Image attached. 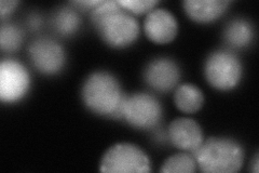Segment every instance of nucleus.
<instances>
[{"mask_svg": "<svg viewBox=\"0 0 259 173\" xmlns=\"http://www.w3.org/2000/svg\"><path fill=\"white\" fill-rule=\"evenodd\" d=\"M91 19L103 40L113 48L126 47L139 37V22L119 2H102L92 9Z\"/></svg>", "mask_w": 259, "mask_h": 173, "instance_id": "obj_1", "label": "nucleus"}, {"mask_svg": "<svg viewBox=\"0 0 259 173\" xmlns=\"http://www.w3.org/2000/svg\"><path fill=\"white\" fill-rule=\"evenodd\" d=\"M83 103L89 110L101 116L122 118L123 93L119 81L107 72H95L87 78L81 90Z\"/></svg>", "mask_w": 259, "mask_h": 173, "instance_id": "obj_2", "label": "nucleus"}, {"mask_svg": "<svg viewBox=\"0 0 259 173\" xmlns=\"http://www.w3.org/2000/svg\"><path fill=\"white\" fill-rule=\"evenodd\" d=\"M192 155L200 169L210 173L237 172L244 158L242 146L226 137H209Z\"/></svg>", "mask_w": 259, "mask_h": 173, "instance_id": "obj_3", "label": "nucleus"}, {"mask_svg": "<svg viewBox=\"0 0 259 173\" xmlns=\"http://www.w3.org/2000/svg\"><path fill=\"white\" fill-rule=\"evenodd\" d=\"M204 74L209 85L227 91L237 87L242 76V64L230 51H216L205 62Z\"/></svg>", "mask_w": 259, "mask_h": 173, "instance_id": "obj_4", "label": "nucleus"}, {"mask_svg": "<svg viewBox=\"0 0 259 173\" xmlns=\"http://www.w3.org/2000/svg\"><path fill=\"white\" fill-rule=\"evenodd\" d=\"M103 172H149L150 161L139 146L119 143L111 146L104 154L101 162Z\"/></svg>", "mask_w": 259, "mask_h": 173, "instance_id": "obj_5", "label": "nucleus"}, {"mask_svg": "<svg viewBox=\"0 0 259 173\" xmlns=\"http://www.w3.org/2000/svg\"><path fill=\"white\" fill-rule=\"evenodd\" d=\"M162 117V107L156 97L147 93L126 95L122 118L139 129H149L158 125Z\"/></svg>", "mask_w": 259, "mask_h": 173, "instance_id": "obj_6", "label": "nucleus"}, {"mask_svg": "<svg viewBox=\"0 0 259 173\" xmlns=\"http://www.w3.org/2000/svg\"><path fill=\"white\" fill-rule=\"evenodd\" d=\"M30 77L26 68L19 62L4 60L0 64V97L3 102L21 100L28 91Z\"/></svg>", "mask_w": 259, "mask_h": 173, "instance_id": "obj_7", "label": "nucleus"}, {"mask_svg": "<svg viewBox=\"0 0 259 173\" xmlns=\"http://www.w3.org/2000/svg\"><path fill=\"white\" fill-rule=\"evenodd\" d=\"M29 56L35 67L47 75L59 73L66 60L62 46L49 38L35 40L29 47Z\"/></svg>", "mask_w": 259, "mask_h": 173, "instance_id": "obj_8", "label": "nucleus"}, {"mask_svg": "<svg viewBox=\"0 0 259 173\" xmlns=\"http://www.w3.org/2000/svg\"><path fill=\"white\" fill-rule=\"evenodd\" d=\"M180 76V67L173 60L166 57H159L151 61L144 73L146 82L160 92L172 90L177 85Z\"/></svg>", "mask_w": 259, "mask_h": 173, "instance_id": "obj_9", "label": "nucleus"}, {"mask_svg": "<svg viewBox=\"0 0 259 173\" xmlns=\"http://www.w3.org/2000/svg\"><path fill=\"white\" fill-rule=\"evenodd\" d=\"M144 28L153 43L167 44L175 38L178 24L175 16L166 9H152L146 15Z\"/></svg>", "mask_w": 259, "mask_h": 173, "instance_id": "obj_10", "label": "nucleus"}, {"mask_svg": "<svg viewBox=\"0 0 259 173\" xmlns=\"http://www.w3.org/2000/svg\"><path fill=\"white\" fill-rule=\"evenodd\" d=\"M168 137L182 151L193 153L203 140V132L198 123L189 118H177L168 127Z\"/></svg>", "mask_w": 259, "mask_h": 173, "instance_id": "obj_11", "label": "nucleus"}, {"mask_svg": "<svg viewBox=\"0 0 259 173\" xmlns=\"http://www.w3.org/2000/svg\"><path fill=\"white\" fill-rule=\"evenodd\" d=\"M229 5L227 0H186L184 8L193 21L209 23L220 18Z\"/></svg>", "mask_w": 259, "mask_h": 173, "instance_id": "obj_12", "label": "nucleus"}, {"mask_svg": "<svg viewBox=\"0 0 259 173\" xmlns=\"http://www.w3.org/2000/svg\"><path fill=\"white\" fill-rule=\"evenodd\" d=\"M174 101L178 110L185 113L199 111L204 102V96L201 90L194 85L185 84L177 88Z\"/></svg>", "mask_w": 259, "mask_h": 173, "instance_id": "obj_13", "label": "nucleus"}, {"mask_svg": "<svg viewBox=\"0 0 259 173\" xmlns=\"http://www.w3.org/2000/svg\"><path fill=\"white\" fill-rule=\"evenodd\" d=\"M225 40L233 48H244L252 43L254 30L250 24L242 19L231 21L225 28Z\"/></svg>", "mask_w": 259, "mask_h": 173, "instance_id": "obj_14", "label": "nucleus"}, {"mask_svg": "<svg viewBox=\"0 0 259 173\" xmlns=\"http://www.w3.org/2000/svg\"><path fill=\"white\" fill-rule=\"evenodd\" d=\"M80 23L79 14L70 8H63L54 14L52 19L55 30L64 36L75 34L80 26Z\"/></svg>", "mask_w": 259, "mask_h": 173, "instance_id": "obj_15", "label": "nucleus"}, {"mask_svg": "<svg viewBox=\"0 0 259 173\" xmlns=\"http://www.w3.org/2000/svg\"><path fill=\"white\" fill-rule=\"evenodd\" d=\"M197 162L193 155L186 153L177 154L167 158L162 164L161 172H194Z\"/></svg>", "mask_w": 259, "mask_h": 173, "instance_id": "obj_16", "label": "nucleus"}, {"mask_svg": "<svg viewBox=\"0 0 259 173\" xmlns=\"http://www.w3.org/2000/svg\"><path fill=\"white\" fill-rule=\"evenodd\" d=\"M23 41V32L13 24H4L0 29V46L5 51L19 49Z\"/></svg>", "mask_w": 259, "mask_h": 173, "instance_id": "obj_17", "label": "nucleus"}, {"mask_svg": "<svg viewBox=\"0 0 259 173\" xmlns=\"http://www.w3.org/2000/svg\"><path fill=\"white\" fill-rule=\"evenodd\" d=\"M119 4L130 12L146 13L150 12L158 4L155 0H119Z\"/></svg>", "mask_w": 259, "mask_h": 173, "instance_id": "obj_18", "label": "nucleus"}, {"mask_svg": "<svg viewBox=\"0 0 259 173\" xmlns=\"http://www.w3.org/2000/svg\"><path fill=\"white\" fill-rule=\"evenodd\" d=\"M18 5L19 2H14V0H3L0 3V14H2V16H5L6 14L11 13Z\"/></svg>", "mask_w": 259, "mask_h": 173, "instance_id": "obj_19", "label": "nucleus"}, {"mask_svg": "<svg viewBox=\"0 0 259 173\" xmlns=\"http://www.w3.org/2000/svg\"><path fill=\"white\" fill-rule=\"evenodd\" d=\"M102 3V0H79V2H74L72 4L80 6V7H87V9H94L96 6H99Z\"/></svg>", "mask_w": 259, "mask_h": 173, "instance_id": "obj_20", "label": "nucleus"}, {"mask_svg": "<svg viewBox=\"0 0 259 173\" xmlns=\"http://www.w3.org/2000/svg\"><path fill=\"white\" fill-rule=\"evenodd\" d=\"M40 24H41V19H40L38 15H32L29 19V27H31L32 29L39 28Z\"/></svg>", "mask_w": 259, "mask_h": 173, "instance_id": "obj_21", "label": "nucleus"}, {"mask_svg": "<svg viewBox=\"0 0 259 173\" xmlns=\"http://www.w3.org/2000/svg\"><path fill=\"white\" fill-rule=\"evenodd\" d=\"M258 166H259V162H258V156L256 155V156H255V158H254V160H253V168H252V170H253L255 173H257V172H258Z\"/></svg>", "mask_w": 259, "mask_h": 173, "instance_id": "obj_22", "label": "nucleus"}]
</instances>
